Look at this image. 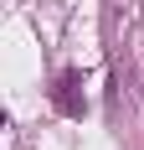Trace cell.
<instances>
[{
  "label": "cell",
  "instance_id": "cell-1",
  "mask_svg": "<svg viewBox=\"0 0 144 150\" xmlns=\"http://www.w3.org/2000/svg\"><path fill=\"white\" fill-rule=\"evenodd\" d=\"M72 88H77V78H72V73H62V88H57V104L67 109V114H77V98H72Z\"/></svg>",
  "mask_w": 144,
  "mask_h": 150
}]
</instances>
